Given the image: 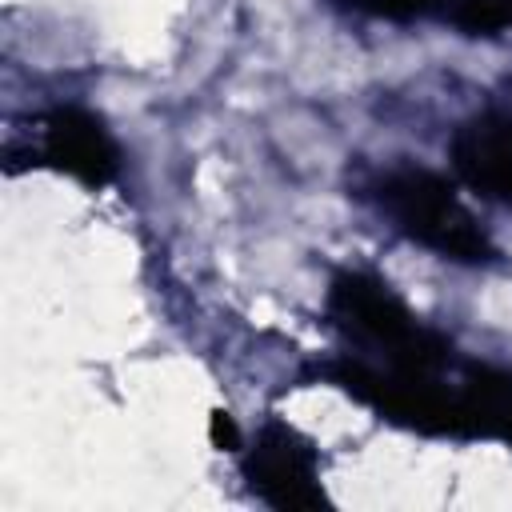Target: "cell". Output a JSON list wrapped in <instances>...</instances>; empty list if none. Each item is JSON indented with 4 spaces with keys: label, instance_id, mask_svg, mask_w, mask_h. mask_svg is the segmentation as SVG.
<instances>
[{
    "label": "cell",
    "instance_id": "5b68a950",
    "mask_svg": "<svg viewBox=\"0 0 512 512\" xmlns=\"http://www.w3.org/2000/svg\"><path fill=\"white\" fill-rule=\"evenodd\" d=\"M456 24L464 32H500L512 24V0H460L456 4Z\"/></svg>",
    "mask_w": 512,
    "mask_h": 512
},
{
    "label": "cell",
    "instance_id": "8992f818",
    "mask_svg": "<svg viewBox=\"0 0 512 512\" xmlns=\"http://www.w3.org/2000/svg\"><path fill=\"white\" fill-rule=\"evenodd\" d=\"M440 0H368V8L388 12V16H420L428 8H436Z\"/></svg>",
    "mask_w": 512,
    "mask_h": 512
},
{
    "label": "cell",
    "instance_id": "3957f363",
    "mask_svg": "<svg viewBox=\"0 0 512 512\" xmlns=\"http://www.w3.org/2000/svg\"><path fill=\"white\" fill-rule=\"evenodd\" d=\"M48 148L68 172H76L84 180H104L116 164V152H112L108 136L100 132V124L88 116H72V112L52 124Z\"/></svg>",
    "mask_w": 512,
    "mask_h": 512
},
{
    "label": "cell",
    "instance_id": "277c9868",
    "mask_svg": "<svg viewBox=\"0 0 512 512\" xmlns=\"http://www.w3.org/2000/svg\"><path fill=\"white\" fill-rule=\"evenodd\" d=\"M456 156L476 188L512 200V128H484L468 144H460Z\"/></svg>",
    "mask_w": 512,
    "mask_h": 512
},
{
    "label": "cell",
    "instance_id": "7a4b0ae2",
    "mask_svg": "<svg viewBox=\"0 0 512 512\" xmlns=\"http://www.w3.org/2000/svg\"><path fill=\"white\" fill-rule=\"evenodd\" d=\"M252 484L272 500V504H284V508H300V504H316L320 492L312 488V468H308V456L300 448H292L288 440L280 444H260L256 456H252Z\"/></svg>",
    "mask_w": 512,
    "mask_h": 512
},
{
    "label": "cell",
    "instance_id": "6da1fadb",
    "mask_svg": "<svg viewBox=\"0 0 512 512\" xmlns=\"http://www.w3.org/2000/svg\"><path fill=\"white\" fill-rule=\"evenodd\" d=\"M384 200L392 204V212L400 216V224L428 248L452 252L460 260H480L484 252V232L476 228V220L456 204V196L432 180V176H404L392 180Z\"/></svg>",
    "mask_w": 512,
    "mask_h": 512
},
{
    "label": "cell",
    "instance_id": "52a82bcc",
    "mask_svg": "<svg viewBox=\"0 0 512 512\" xmlns=\"http://www.w3.org/2000/svg\"><path fill=\"white\" fill-rule=\"evenodd\" d=\"M352 4H368V0H352Z\"/></svg>",
    "mask_w": 512,
    "mask_h": 512
}]
</instances>
